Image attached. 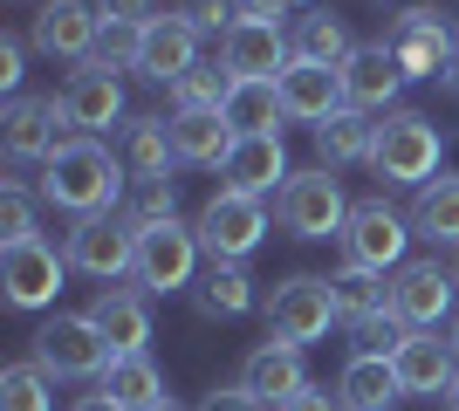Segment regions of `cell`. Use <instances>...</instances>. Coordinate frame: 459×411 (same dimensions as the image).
<instances>
[{"instance_id":"cell-13","label":"cell","mask_w":459,"mask_h":411,"mask_svg":"<svg viewBox=\"0 0 459 411\" xmlns=\"http://www.w3.org/2000/svg\"><path fill=\"white\" fill-rule=\"evenodd\" d=\"M391 315H398L404 330H439L459 315V295H453V274L439 261H404L391 274Z\"/></svg>"},{"instance_id":"cell-5","label":"cell","mask_w":459,"mask_h":411,"mask_svg":"<svg viewBox=\"0 0 459 411\" xmlns=\"http://www.w3.org/2000/svg\"><path fill=\"white\" fill-rule=\"evenodd\" d=\"M261 309H268V336L274 343H295V350H308V343H323L336 330V288H329V274H288Z\"/></svg>"},{"instance_id":"cell-8","label":"cell","mask_w":459,"mask_h":411,"mask_svg":"<svg viewBox=\"0 0 459 411\" xmlns=\"http://www.w3.org/2000/svg\"><path fill=\"white\" fill-rule=\"evenodd\" d=\"M62 254H69V268H76V274L117 288L124 274H137V234L117 213H96V219H76V227H69Z\"/></svg>"},{"instance_id":"cell-18","label":"cell","mask_w":459,"mask_h":411,"mask_svg":"<svg viewBox=\"0 0 459 411\" xmlns=\"http://www.w3.org/2000/svg\"><path fill=\"white\" fill-rule=\"evenodd\" d=\"M281 110H288V124L323 131L336 110H350L343 69H323V62H288V69H281Z\"/></svg>"},{"instance_id":"cell-33","label":"cell","mask_w":459,"mask_h":411,"mask_svg":"<svg viewBox=\"0 0 459 411\" xmlns=\"http://www.w3.org/2000/svg\"><path fill=\"white\" fill-rule=\"evenodd\" d=\"M357 56V41H350L343 14H323V7H308L295 21V62H323V69H343Z\"/></svg>"},{"instance_id":"cell-40","label":"cell","mask_w":459,"mask_h":411,"mask_svg":"<svg viewBox=\"0 0 459 411\" xmlns=\"http://www.w3.org/2000/svg\"><path fill=\"white\" fill-rule=\"evenodd\" d=\"M21 76H28V41L0 35V90H21Z\"/></svg>"},{"instance_id":"cell-4","label":"cell","mask_w":459,"mask_h":411,"mask_svg":"<svg viewBox=\"0 0 459 411\" xmlns=\"http://www.w3.org/2000/svg\"><path fill=\"white\" fill-rule=\"evenodd\" d=\"M411 213H398L391 199H357L350 206V227H343V261L350 268H370V274H398L411 261Z\"/></svg>"},{"instance_id":"cell-42","label":"cell","mask_w":459,"mask_h":411,"mask_svg":"<svg viewBox=\"0 0 459 411\" xmlns=\"http://www.w3.org/2000/svg\"><path fill=\"white\" fill-rule=\"evenodd\" d=\"M199 411H261V405L247 398V384H220V391L199 398Z\"/></svg>"},{"instance_id":"cell-27","label":"cell","mask_w":459,"mask_h":411,"mask_svg":"<svg viewBox=\"0 0 459 411\" xmlns=\"http://www.w3.org/2000/svg\"><path fill=\"white\" fill-rule=\"evenodd\" d=\"M336 398H343V411H391L404 398V384L391 371V356H350L343 377H336Z\"/></svg>"},{"instance_id":"cell-34","label":"cell","mask_w":459,"mask_h":411,"mask_svg":"<svg viewBox=\"0 0 459 411\" xmlns=\"http://www.w3.org/2000/svg\"><path fill=\"white\" fill-rule=\"evenodd\" d=\"M117 219H124L131 234L178 219V178H131V193H124V213H117Z\"/></svg>"},{"instance_id":"cell-37","label":"cell","mask_w":459,"mask_h":411,"mask_svg":"<svg viewBox=\"0 0 459 411\" xmlns=\"http://www.w3.org/2000/svg\"><path fill=\"white\" fill-rule=\"evenodd\" d=\"M28 240H41L35 199H28V185H21V178H7V185H0V247H28Z\"/></svg>"},{"instance_id":"cell-46","label":"cell","mask_w":459,"mask_h":411,"mask_svg":"<svg viewBox=\"0 0 459 411\" xmlns=\"http://www.w3.org/2000/svg\"><path fill=\"white\" fill-rule=\"evenodd\" d=\"M439 82H446V90H453V97H459V56L446 62V76H439Z\"/></svg>"},{"instance_id":"cell-1","label":"cell","mask_w":459,"mask_h":411,"mask_svg":"<svg viewBox=\"0 0 459 411\" xmlns=\"http://www.w3.org/2000/svg\"><path fill=\"white\" fill-rule=\"evenodd\" d=\"M35 193H41V206H56V213H69V219H96V213H117V206H124L131 172H124L117 144L76 137V144H62V151L41 165Z\"/></svg>"},{"instance_id":"cell-41","label":"cell","mask_w":459,"mask_h":411,"mask_svg":"<svg viewBox=\"0 0 459 411\" xmlns=\"http://www.w3.org/2000/svg\"><path fill=\"white\" fill-rule=\"evenodd\" d=\"M96 21H131V28H144V21H158V0H96Z\"/></svg>"},{"instance_id":"cell-17","label":"cell","mask_w":459,"mask_h":411,"mask_svg":"<svg viewBox=\"0 0 459 411\" xmlns=\"http://www.w3.org/2000/svg\"><path fill=\"white\" fill-rule=\"evenodd\" d=\"M240 384H247V398L261 411H281V405H295V398L308 391V364H302V350L295 343H261V350L240 364Z\"/></svg>"},{"instance_id":"cell-48","label":"cell","mask_w":459,"mask_h":411,"mask_svg":"<svg viewBox=\"0 0 459 411\" xmlns=\"http://www.w3.org/2000/svg\"><path fill=\"white\" fill-rule=\"evenodd\" d=\"M446 398H453V411H459V377H453V391H446Z\"/></svg>"},{"instance_id":"cell-15","label":"cell","mask_w":459,"mask_h":411,"mask_svg":"<svg viewBox=\"0 0 459 411\" xmlns=\"http://www.w3.org/2000/svg\"><path fill=\"white\" fill-rule=\"evenodd\" d=\"M220 62H227L240 82H281V69L295 62V35L281 21H240L227 41H220Z\"/></svg>"},{"instance_id":"cell-47","label":"cell","mask_w":459,"mask_h":411,"mask_svg":"<svg viewBox=\"0 0 459 411\" xmlns=\"http://www.w3.org/2000/svg\"><path fill=\"white\" fill-rule=\"evenodd\" d=\"M446 343H453V350H459V315H453V322H446Z\"/></svg>"},{"instance_id":"cell-20","label":"cell","mask_w":459,"mask_h":411,"mask_svg":"<svg viewBox=\"0 0 459 411\" xmlns=\"http://www.w3.org/2000/svg\"><path fill=\"white\" fill-rule=\"evenodd\" d=\"M398 90H404V69L384 41H357V56L343 62V97L350 110H398Z\"/></svg>"},{"instance_id":"cell-9","label":"cell","mask_w":459,"mask_h":411,"mask_svg":"<svg viewBox=\"0 0 459 411\" xmlns=\"http://www.w3.org/2000/svg\"><path fill=\"white\" fill-rule=\"evenodd\" d=\"M199 227V247H206V261H247L261 240H268V206L247 193H220L206 199V213L192 219Z\"/></svg>"},{"instance_id":"cell-28","label":"cell","mask_w":459,"mask_h":411,"mask_svg":"<svg viewBox=\"0 0 459 411\" xmlns=\"http://www.w3.org/2000/svg\"><path fill=\"white\" fill-rule=\"evenodd\" d=\"M96 391L110 398V405L124 411H158V405H172L165 398V371H158L152 356H110V371H103V384Z\"/></svg>"},{"instance_id":"cell-35","label":"cell","mask_w":459,"mask_h":411,"mask_svg":"<svg viewBox=\"0 0 459 411\" xmlns=\"http://www.w3.org/2000/svg\"><path fill=\"white\" fill-rule=\"evenodd\" d=\"M233 69L227 62H199V69H186V76L172 82V103L178 110H227V97H233Z\"/></svg>"},{"instance_id":"cell-30","label":"cell","mask_w":459,"mask_h":411,"mask_svg":"<svg viewBox=\"0 0 459 411\" xmlns=\"http://www.w3.org/2000/svg\"><path fill=\"white\" fill-rule=\"evenodd\" d=\"M411 234L432 240V247H459V178L453 172L419 185V199H411Z\"/></svg>"},{"instance_id":"cell-49","label":"cell","mask_w":459,"mask_h":411,"mask_svg":"<svg viewBox=\"0 0 459 411\" xmlns=\"http://www.w3.org/2000/svg\"><path fill=\"white\" fill-rule=\"evenodd\" d=\"M158 411H178V405H158Z\"/></svg>"},{"instance_id":"cell-19","label":"cell","mask_w":459,"mask_h":411,"mask_svg":"<svg viewBox=\"0 0 459 411\" xmlns=\"http://www.w3.org/2000/svg\"><path fill=\"white\" fill-rule=\"evenodd\" d=\"M391 371H398L404 398H439V391H453V377H459V350L439 343V330H411L398 343V356H391Z\"/></svg>"},{"instance_id":"cell-25","label":"cell","mask_w":459,"mask_h":411,"mask_svg":"<svg viewBox=\"0 0 459 411\" xmlns=\"http://www.w3.org/2000/svg\"><path fill=\"white\" fill-rule=\"evenodd\" d=\"M261 295L247 281V261H212L199 281H192V309L206 315V322H233V315H247Z\"/></svg>"},{"instance_id":"cell-6","label":"cell","mask_w":459,"mask_h":411,"mask_svg":"<svg viewBox=\"0 0 459 411\" xmlns=\"http://www.w3.org/2000/svg\"><path fill=\"white\" fill-rule=\"evenodd\" d=\"M199 227H186V219H165V227H144L137 234V288L144 295H192V281H199Z\"/></svg>"},{"instance_id":"cell-44","label":"cell","mask_w":459,"mask_h":411,"mask_svg":"<svg viewBox=\"0 0 459 411\" xmlns=\"http://www.w3.org/2000/svg\"><path fill=\"white\" fill-rule=\"evenodd\" d=\"M69 411H124V405H110V398H103V391H90V398H76V405H69Z\"/></svg>"},{"instance_id":"cell-2","label":"cell","mask_w":459,"mask_h":411,"mask_svg":"<svg viewBox=\"0 0 459 411\" xmlns=\"http://www.w3.org/2000/svg\"><path fill=\"white\" fill-rule=\"evenodd\" d=\"M446 158V137L425 110H384L377 144H370V172L384 185H432Z\"/></svg>"},{"instance_id":"cell-32","label":"cell","mask_w":459,"mask_h":411,"mask_svg":"<svg viewBox=\"0 0 459 411\" xmlns=\"http://www.w3.org/2000/svg\"><path fill=\"white\" fill-rule=\"evenodd\" d=\"M370 144H377V124L364 110H336V117L316 131V158H323L329 172H343V165H370Z\"/></svg>"},{"instance_id":"cell-10","label":"cell","mask_w":459,"mask_h":411,"mask_svg":"<svg viewBox=\"0 0 459 411\" xmlns=\"http://www.w3.org/2000/svg\"><path fill=\"white\" fill-rule=\"evenodd\" d=\"M0 144L14 165H48L62 144H76V124L56 97H14L7 117H0Z\"/></svg>"},{"instance_id":"cell-26","label":"cell","mask_w":459,"mask_h":411,"mask_svg":"<svg viewBox=\"0 0 459 411\" xmlns=\"http://www.w3.org/2000/svg\"><path fill=\"white\" fill-rule=\"evenodd\" d=\"M117 158H124V172L131 178H172L178 151H172V124L165 117H131L117 131Z\"/></svg>"},{"instance_id":"cell-24","label":"cell","mask_w":459,"mask_h":411,"mask_svg":"<svg viewBox=\"0 0 459 411\" xmlns=\"http://www.w3.org/2000/svg\"><path fill=\"white\" fill-rule=\"evenodd\" d=\"M233 124L220 117V110H172V151L178 165H206V172H220L233 158Z\"/></svg>"},{"instance_id":"cell-38","label":"cell","mask_w":459,"mask_h":411,"mask_svg":"<svg viewBox=\"0 0 459 411\" xmlns=\"http://www.w3.org/2000/svg\"><path fill=\"white\" fill-rule=\"evenodd\" d=\"M96 69H137L144 62V28H131V21H103V35H96Z\"/></svg>"},{"instance_id":"cell-14","label":"cell","mask_w":459,"mask_h":411,"mask_svg":"<svg viewBox=\"0 0 459 411\" xmlns=\"http://www.w3.org/2000/svg\"><path fill=\"white\" fill-rule=\"evenodd\" d=\"M384 48L398 56L404 82H411V76H446V62L459 56V35L446 28L439 14H432V7H419V14H398V21H391Z\"/></svg>"},{"instance_id":"cell-16","label":"cell","mask_w":459,"mask_h":411,"mask_svg":"<svg viewBox=\"0 0 459 411\" xmlns=\"http://www.w3.org/2000/svg\"><path fill=\"white\" fill-rule=\"evenodd\" d=\"M62 110H69V124H76L82 137H103V131H124V82L110 76V69H96V62H82V69H69V82H62Z\"/></svg>"},{"instance_id":"cell-22","label":"cell","mask_w":459,"mask_h":411,"mask_svg":"<svg viewBox=\"0 0 459 411\" xmlns=\"http://www.w3.org/2000/svg\"><path fill=\"white\" fill-rule=\"evenodd\" d=\"M220 178H227V193H247V199H268L281 193L288 178V151H281V137H240L233 144V158L220 165Z\"/></svg>"},{"instance_id":"cell-31","label":"cell","mask_w":459,"mask_h":411,"mask_svg":"<svg viewBox=\"0 0 459 411\" xmlns=\"http://www.w3.org/2000/svg\"><path fill=\"white\" fill-rule=\"evenodd\" d=\"M329 288H336V322H350V330H364V322H377L391 309V281L370 268H350V261L329 274Z\"/></svg>"},{"instance_id":"cell-11","label":"cell","mask_w":459,"mask_h":411,"mask_svg":"<svg viewBox=\"0 0 459 411\" xmlns=\"http://www.w3.org/2000/svg\"><path fill=\"white\" fill-rule=\"evenodd\" d=\"M96 35H103V21H96V0H41L35 7V28H28V48L48 62H90L96 56Z\"/></svg>"},{"instance_id":"cell-23","label":"cell","mask_w":459,"mask_h":411,"mask_svg":"<svg viewBox=\"0 0 459 411\" xmlns=\"http://www.w3.org/2000/svg\"><path fill=\"white\" fill-rule=\"evenodd\" d=\"M90 322L103 330V343H110L117 356H144V343H152V309H144V288H96Z\"/></svg>"},{"instance_id":"cell-3","label":"cell","mask_w":459,"mask_h":411,"mask_svg":"<svg viewBox=\"0 0 459 411\" xmlns=\"http://www.w3.org/2000/svg\"><path fill=\"white\" fill-rule=\"evenodd\" d=\"M274 219H281V234L295 240H343L350 227V199H343V178L329 172V165H308V172H295L274 193Z\"/></svg>"},{"instance_id":"cell-36","label":"cell","mask_w":459,"mask_h":411,"mask_svg":"<svg viewBox=\"0 0 459 411\" xmlns=\"http://www.w3.org/2000/svg\"><path fill=\"white\" fill-rule=\"evenodd\" d=\"M0 411H56V377L41 371L35 356L0 371Z\"/></svg>"},{"instance_id":"cell-43","label":"cell","mask_w":459,"mask_h":411,"mask_svg":"<svg viewBox=\"0 0 459 411\" xmlns=\"http://www.w3.org/2000/svg\"><path fill=\"white\" fill-rule=\"evenodd\" d=\"M281 411H343V398H329V391H316V384H308V391L295 398V405H281Z\"/></svg>"},{"instance_id":"cell-12","label":"cell","mask_w":459,"mask_h":411,"mask_svg":"<svg viewBox=\"0 0 459 411\" xmlns=\"http://www.w3.org/2000/svg\"><path fill=\"white\" fill-rule=\"evenodd\" d=\"M69 281V254L56 240H28V247H0V288L14 309H48Z\"/></svg>"},{"instance_id":"cell-7","label":"cell","mask_w":459,"mask_h":411,"mask_svg":"<svg viewBox=\"0 0 459 411\" xmlns=\"http://www.w3.org/2000/svg\"><path fill=\"white\" fill-rule=\"evenodd\" d=\"M28 343H35V364L48 377H103V371H110V356H117L110 343H103V330L90 322V309H82V315H48Z\"/></svg>"},{"instance_id":"cell-39","label":"cell","mask_w":459,"mask_h":411,"mask_svg":"<svg viewBox=\"0 0 459 411\" xmlns=\"http://www.w3.org/2000/svg\"><path fill=\"white\" fill-rule=\"evenodd\" d=\"M178 14L199 28V35H212V41H227L240 21H247V0H186Z\"/></svg>"},{"instance_id":"cell-45","label":"cell","mask_w":459,"mask_h":411,"mask_svg":"<svg viewBox=\"0 0 459 411\" xmlns=\"http://www.w3.org/2000/svg\"><path fill=\"white\" fill-rule=\"evenodd\" d=\"M377 7H384V14H419L425 0H377Z\"/></svg>"},{"instance_id":"cell-29","label":"cell","mask_w":459,"mask_h":411,"mask_svg":"<svg viewBox=\"0 0 459 411\" xmlns=\"http://www.w3.org/2000/svg\"><path fill=\"white\" fill-rule=\"evenodd\" d=\"M220 117L233 124V137H281L288 110H281V82H233V97Z\"/></svg>"},{"instance_id":"cell-21","label":"cell","mask_w":459,"mask_h":411,"mask_svg":"<svg viewBox=\"0 0 459 411\" xmlns=\"http://www.w3.org/2000/svg\"><path fill=\"white\" fill-rule=\"evenodd\" d=\"M186 69H199V28H192L186 14H158V21H144V62H137V76L172 90Z\"/></svg>"}]
</instances>
